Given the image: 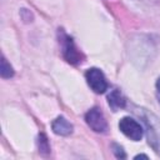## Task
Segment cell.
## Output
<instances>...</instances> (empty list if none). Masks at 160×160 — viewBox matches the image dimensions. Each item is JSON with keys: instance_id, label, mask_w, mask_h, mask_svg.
Here are the masks:
<instances>
[{"instance_id": "obj_10", "label": "cell", "mask_w": 160, "mask_h": 160, "mask_svg": "<svg viewBox=\"0 0 160 160\" xmlns=\"http://www.w3.org/2000/svg\"><path fill=\"white\" fill-rule=\"evenodd\" d=\"M155 86H156V98H158V100H159V102H160V78L156 80Z\"/></svg>"}, {"instance_id": "obj_1", "label": "cell", "mask_w": 160, "mask_h": 160, "mask_svg": "<svg viewBox=\"0 0 160 160\" xmlns=\"http://www.w3.org/2000/svg\"><path fill=\"white\" fill-rule=\"evenodd\" d=\"M59 41L61 44V51H62V56L64 59L70 62V64H79L82 61L84 56L80 52V50H78L76 45L74 44L72 38H70L62 29H60L59 31Z\"/></svg>"}, {"instance_id": "obj_8", "label": "cell", "mask_w": 160, "mask_h": 160, "mask_svg": "<svg viewBox=\"0 0 160 160\" xmlns=\"http://www.w3.org/2000/svg\"><path fill=\"white\" fill-rule=\"evenodd\" d=\"M38 142H39V151L40 152H49L50 151V146H49L48 140H46L44 134L39 135V141Z\"/></svg>"}, {"instance_id": "obj_4", "label": "cell", "mask_w": 160, "mask_h": 160, "mask_svg": "<svg viewBox=\"0 0 160 160\" xmlns=\"http://www.w3.org/2000/svg\"><path fill=\"white\" fill-rule=\"evenodd\" d=\"M85 121L88 126L95 132H105L108 129V122L102 111L99 108H92L85 114Z\"/></svg>"}, {"instance_id": "obj_9", "label": "cell", "mask_w": 160, "mask_h": 160, "mask_svg": "<svg viewBox=\"0 0 160 160\" xmlns=\"http://www.w3.org/2000/svg\"><path fill=\"white\" fill-rule=\"evenodd\" d=\"M112 151H114L115 156L119 158V159H124V158L126 156L124 149H122L120 145H118V144H112Z\"/></svg>"}, {"instance_id": "obj_7", "label": "cell", "mask_w": 160, "mask_h": 160, "mask_svg": "<svg viewBox=\"0 0 160 160\" xmlns=\"http://www.w3.org/2000/svg\"><path fill=\"white\" fill-rule=\"evenodd\" d=\"M0 75H1V78H4V79H9V78H11L12 75H14V70H12V68H11V65L6 61V59L2 56L1 58V68H0Z\"/></svg>"}, {"instance_id": "obj_3", "label": "cell", "mask_w": 160, "mask_h": 160, "mask_svg": "<svg viewBox=\"0 0 160 160\" xmlns=\"http://www.w3.org/2000/svg\"><path fill=\"white\" fill-rule=\"evenodd\" d=\"M85 79L90 89L96 94H102L108 90V81L101 70L91 68L85 72Z\"/></svg>"}, {"instance_id": "obj_5", "label": "cell", "mask_w": 160, "mask_h": 160, "mask_svg": "<svg viewBox=\"0 0 160 160\" xmlns=\"http://www.w3.org/2000/svg\"><path fill=\"white\" fill-rule=\"evenodd\" d=\"M51 129L56 135H61V136H68L72 132V125L62 116L56 118L52 124H51Z\"/></svg>"}, {"instance_id": "obj_2", "label": "cell", "mask_w": 160, "mask_h": 160, "mask_svg": "<svg viewBox=\"0 0 160 160\" xmlns=\"http://www.w3.org/2000/svg\"><path fill=\"white\" fill-rule=\"evenodd\" d=\"M119 129L125 136L134 141H139L144 134V129L140 125V122L129 116H125L119 121Z\"/></svg>"}, {"instance_id": "obj_6", "label": "cell", "mask_w": 160, "mask_h": 160, "mask_svg": "<svg viewBox=\"0 0 160 160\" xmlns=\"http://www.w3.org/2000/svg\"><path fill=\"white\" fill-rule=\"evenodd\" d=\"M108 102H109V106L112 109V111H116L119 109H122L126 101L119 90H112L108 95Z\"/></svg>"}]
</instances>
